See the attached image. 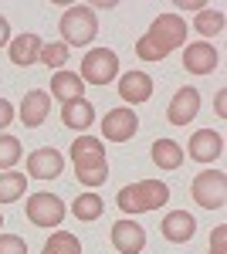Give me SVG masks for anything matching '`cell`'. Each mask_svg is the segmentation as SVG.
<instances>
[{
	"instance_id": "cell-8",
	"label": "cell",
	"mask_w": 227,
	"mask_h": 254,
	"mask_svg": "<svg viewBox=\"0 0 227 254\" xmlns=\"http://www.w3.org/2000/svg\"><path fill=\"white\" fill-rule=\"evenodd\" d=\"M136 132H139V116H136L129 105L112 109V112H105V119H102V136L109 139V142H129Z\"/></svg>"
},
{
	"instance_id": "cell-1",
	"label": "cell",
	"mask_w": 227,
	"mask_h": 254,
	"mask_svg": "<svg viewBox=\"0 0 227 254\" xmlns=\"http://www.w3.org/2000/svg\"><path fill=\"white\" fill-rule=\"evenodd\" d=\"M183 41H187V20L180 14H159L150 24V31L136 41V55L143 61H163Z\"/></svg>"
},
{
	"instance_id": "cell-19",
	"label": "cell",
	"mask_w": 227,
	"mask_h": 254,
	"mask_svg": "<svg viewBox=\"0 0 227 254\" xmlns=\"http://www.w3.org/2000/svg\"><path fill=\"white\" fill-rule=\"evenodd\" d=\"M81 92H85V81L78 78L75 71H65V68L55 71V78H51V95L61 98V105H65V102H75V98H85Z\"/></svg>"
},
{
	"instance_id": "cell-6",
	"label": "cell",
	"mask_w": 227,
	"mask_h": 254,
	"mask_svg": "<svg viewBox=\"0 0 227 254\" xmlns=\"http://www.w3.org/2000/svg\"><path fill=\"white\" fill-rule=\"evenodd\" d=\"M193 200L204 207V210H221L227 203V176L217 170H204V173L193 176V187H190Z\"/></svg>"
},
{
	"instance_id": "cell-15",
	"label": "cell",
	"mask_w": 227,
	"mask_h": 254,
	"mask_svg": "<svg viewBox=\"0 0 227 254\" xmlns=\"http://www.w3.org/2000/svg\"><path fill=\"white\" fill-rule=\"evenodd\" d=\"M48 112H51V95H48V92H41V88L24 92V102H20V122H24L27 129H38L41 122L48 119Z\"/></svg>"
},
{
	"instance_id": "cell-11",
	"label": "cell",
	"mask_w": 227,
	"mask_h": 254,
	"mask_svg": "<svg viewBox=\"0 0 227 254\" xmlns=\"http://www.w3.org/2000/svg\"><path fill=\"white\" fill-rule=\"evenodd\" d=\"M221 153H224V139L214 129H197L187 142V156L197 163H214V159H221Z\"/></svg>"
},
{
	"instance_id": "cell-28",
	"label": "cell",
	"mask_w": 227,
	"mask_h": 254,
	"mask_svg": "<svg viewBox=\"0 0 227 254\" xmlns=\"http://www.w3.org/2000/svg\"><path fill=\"white\" fill-rule=\"evenodd\" d=\"M210 254H227V227H214V234H210Z\"/></svg>"
},
{
	"instance_id": "cell-13",
	"label": "cell",
	"mask_w": 227,
	"mask_h": 254,
	"mask_svg": "<svg viewBox=\"0 0 227 254\" xmlns=\"http://www.w3.org/2000/svg\"><path fill=\"white\" fill-rule=\"evenodd\" d=\"M217 61L221 58H217L214 44H207V41H193L183 51V68H187L190 75H210L217 68Z\"/></svg>"
},
{
	"instance_id": "cell-20",
	"label": "cell",
	"mask_w": 227,
	"mask_h": 254,
	"mask_svg": "<svg viewBox=\"0 0 227 254\" xmlns=\"http://www.w3.org/2000/svg\"><path fill=\"white\" fill-rule=\"evenodd\" d=\"M150 156L159 170H180V166H183V146L173 142V139H156Z\"/></svg>"
},
{
	"instance_id": "cell-21",
	"label": "cell",
	"mask_w": 227,
	"mask_h": 254,
	"mask_svg": "<svg viewBox=\"0 0 227 254\" xmlns=\"http://www.w3.org/2000/svg\"><path fill=\"white\" fill-rule=\"evenodd\" d=\"M224 24H227V17H224V10H214V7H204L200 14H197V20H193V27H197V34H204V38H217L221 31H224Z\"/></svg>"
},
{
	"instance_id": "cell-24",
	"label": "cell",
	"mask_w": 227,
	"mask_h": 254,
	"mask_svg": "<svg viewBox=\"0 0 227 254\" xmlns=\"http://www.w3.org/2000/svg\"><path fill=\"white\" fill-rule=\"evenodd\" d=\"M41 254H81V244H78L75 234H68V231H55V234L48 237V244H44V251Z\"/></svg>"
},
{
	"instance_id": "cell-18",
	"label": "cell",
	"mask_w": 227,
	"mask_h": 254,
	"mask_svg": "<svg viewBox=\"0 0 227 254\" xmlns=\"http://www.w3.org/2000/svg\"><path fill=\"white\" fill-rule=\"evenodd\" d=\"M61 122L68 126V129H88L95 122V109H92V102L88 98H75V102H65L61 105Z\"/></svg>"
},
{
	"instance_id": "cell-12",
	"label": "cell",
	"mask_w": 227,
	"mask_h": 254,
	"mask_svg": "<svg viewBox=\"0 0 227 254\" xmlns=\"http://www.w3.org/2000/svg\"><path fill=\"white\" fill-rule=\"evenodd\" d=\"M197 112H200V92L187 85V88H180V92L173 95L170 109H166V119H170L173 126H187V122L197 119Z\"/></svg>"
},
{
	"instance_id": "cell-3",
	"label": "cell",
	"mask_w": 227,
	"mask_h": 254,
	"mask_svg": "<svg viewBox=\"0 0 227 254\" xmlns=\"http://www.w3.org/2000/svg\"><path fill=\"white\" fill-rule=\"evenodd\" d=\"M170 200V187L163 180H139L133 187H122L115 203L122 214H150V210H159L163 203Z\"/></svg>"
},
{
	"instance_id": "cell-32",
	"label": "cell",
	"mask_w": 227,
	"mask_h": 254,
	"mask_svg": "<svg viewBox=\"0 0 227 254\" xmlns=\"http://www.w3.org/2000/svg\"><path fill=\"white\" fill-rule=\"evenodd\" d=\"M214 109H217V116H224V112H227V92H217V102H214Z\"/></svg>"
},
{
	"instance_id": "cell-4",
	"label": "cell",
	"mask_w": 227,
	"mask_h": 254,
	"mask_svg": "<svg viewBox=\"0 0 227 254\" xmlns=\"http://www.w3.org/2000/svg\"><path fill=\"white\" fill-rule=\"evenodd\" d=\"M61 38L65 44L72 48H81V44H92L95 34H98V17H95L92 7H85V3H75V7H68L65 14H61Z\"/></svg>"
},
{
	"instance_id": "cell-10",
	"label": "cell",
	"mask_w": 227,
	"mask_h": 254,
	"mask_svg": "<svg viewBox=\"0 0 227 254\" xmlns=\"http://www.w3.org/2000/svg\"><path fill=\"white\" fill-rule=\"evenodd\" d=\"M61 170H65V156L55 146H41L27 156V176H34V180H55L61 176Z\"/></svg>"
},
{
	"instance_id": "cell-5",
	"label": "cell",
	"mask_w": 227,
	"mask_h": 254,
	"mask_svg": "<svg viewBox=\"0 0 227 254\" xmlns=\"http://www.w3.org/2000/svg\"><path fill=\"white\" fill-rule=\"evenodd\" d=\"M78 78L85 85H109L119 78V55L109 48H92L85 58H81V75Z\"/></svg>"
},
{
	"instance_id": "cell-16",
	"label": "cell",
	"mask_w": 227,
	"mask_h": 254,
	"mask_svg": "<svg viewBox=\"0 0 227 254\" xmlns=\"http://www.w3.org/2000/svg\"><path fill=\"white\" fill-rule=\"evenodd\" d=\"M119 95L126 105H143L152 95V78L146 71H129V75L119 78Z\"/></svg>"
},
{
	"instance_id": "cell-2",
	"label": "cell",
	"mask_w": 227,
	"mask_h": 254,
	"mask_svg": "<svg viewBox=\"0 0 227 254\" xmlns=\"http://www.w3.org/2000/svg\"><path fill=\"white\" fill-rule=\"evenodd\" d=\"M72 163H75V176L85 187H102L109 180V159H105V146L95 136H78L72 142Z\"/></svg>"
},
{
	"instance_id": "cell-22",
	"label": "cell",
	"mask_w": 227,
	"mask_h": 254,
	"mask_svg": "<svg viewBox=\"0 0 227 254\" xmlns=\"http://www.w3.org/2000/svg\"><path fill=\"white\" fill-rule=\"evenodd\" d=\"M24 190H27V173H14V170L0 173V203H14V200H20Z\"/></svg>"
},
{
	"instance_id": "cell-26",
	"label": "cell",
	"mask_w": 227,
	"mask_h": 254,
	"mask_svg": "<svg viewBox=\"0 0 227 254\" xmlns=\"http://www.w3.org/2000/svg\"><path fill=\"white\" fill-rule=\"evenodd\" d=\"M20 139L7 136V132H0V170H14V163L20 159Z\"/></svg>"
},
{
	"instance_id": "cell-9",
	"label": "cell",
	"mask_w": 227,
	"mask_h": 254,
	"mask_svg": "<svg viewBox=\"0 0 227 254\" xmlns=\"http://www.w3.org/2000/svg\"><path fill=\"white\" fill-rule=\"evenodd\" d=\"M112 248L119 254H139L146 248V227L136 220H115L112 224Z\"/></svg>"
},
{
	"instance_id": "cell-27",
	"label": "cell",
	"mask_w": 227,
	"mask_h": 254,
	"mask_svg": "<svg viewBox=\"0 0 227 254\" xmlns=\"http://www.w3.org/2000/svg\"><path fill=\"white\" fill-rule=\"evenodd\" d=\"M0 254H27L24 237H17V234H0Z\"/></svg>"
},
{
	"instance_id": "cell-31",
	"label": "cell",
	"mask_w": 227,
	"mask_h": 254,
	"mask_svg": "<svg viewBox=\"0 0 227 254\" xmlns=\"http://www.w3.org/2000/svg\"><path fill=\"white\" fill-rule=\"evenodd\" d=\"M176 7H180V10H197V14H200V10H204L207 3H204V0H193V3H187V0H180Z\"/></svg>"
},
{
	"instance_id": "cell-14",
	"label": "cell",
	"mask_w": 227,
	"mask_h": 254,
	"mask_svg": "<svg viewBox=\"0 0 227 254\" xmlns=\"http://www.w3.org/2000/svg\"><path fill=\"white\" fill-rule=\"evenodd\" d=\"M159 234L166 241H173V244H187L190 237L197 234V220L187 210H170L163 217V224H159Z\"/></svg>"
},
{
	"instance_id": "cell-29",
	"label": "cell",
	"mask_w": 227,
	"mask_h": 254,
	"mask_svg": "<svg viewBox=\"0 0 227 254\" xmlns=\"http://www.w3.org/2000/svg\"><path fill=\"white\" fill-rule=\"evenodd\" d=\"M10 122H14V105H10L7 98H0V132H3Z\"/></svg>"
},
{
	"instance_id": "cell-17",
	"label": "cell",
	"mask_w": 227,
	"mask_h": 254,
	"mask_svg": "<svg viewBox=\"0 0 227 254\" xmlns=\"http://www.w3.org/2000/svg\"><path fill=\"white\" fill-rule=\"evenodd\" d=\"M41 48H44V41L38 34H20V38L10 41V48H7V55H10V64H17V68H27V64H34L41 55Z\"/></svg>"
},
{
	"instance_id": "cell-7",
	"label": "cell",
	"mask_w": 227,
	"mask_h": 254,
	"mask_svg": "<svg viewBox=\"0 0 227 254\" xmlns=\"http://www.w3.org/2000/svg\"><path fill=\"white\" fill-rule=\"evenodd\" d=\"M24 214H27V220L34 227H61V220H65V200L55 193H34V196H27Z\"/></svg>"
},
{
	"instance_id": "cell-30",
	"label": "cell",
	"mask_w": 227,
	"mask_h": 254,
	"mask_svg": "<svg viewBox=\"0 0 227 254\" xmlns=\"http://www.w3.org/2000/svg\"><path fill=\"white\" fill-rule=\"evenodd\" d=\"M7 41H10V24H7V17L0 14V48H3Z\"/></svg>"
},
{
	"instance_id": "cell-33",
	"label": "cell",
	"mask_w": 227,
	"mask_h": 254,
	"mask_svg": "<svg viewBox=\"0 0 227 254\" xmlns=\"http://www.w3.org/2000/svg\"><path fill=\"white\" fill-rule=\"evenodd\" d=\"M0 227H3V214H0Z\"/></svg>"
},
{
	"instance_id": "cell-25",
	"label": "cell",
	"mask_w": 227,
	"mask_h": 254,
	"mask_svg": "<svg viewBox=\"0 0 227 254\" xmlns=\"http://www.w3.org/2000/svg\"><path fill=\"white\" fill-rule=\"evenodd\" d=\"M41 64H48V68H58L61 71V64H68V44L65 41H51V44H44L38 55Z\"/></svg>"
},
{
	"instance_id": "cell-23",
	"label": "cell",
	"mask_w": 227,
	"mask_h": 254,
	"mask_svg": "<svg viewBox=\"0 0 227 254\" xmlns=\"http://www.w3.org/2000/svg\"><path fill=\"white\" fill-rule=\"evenodd\" d=\"M102 210H105V203H102L98 193H81L75 203H72V214H75L78 220H98Z\"/></svg>"
}]
</instances>
